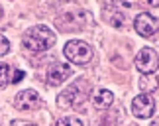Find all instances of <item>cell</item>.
<instances>
[{"label":"cell","instance_id":"6da1fadb","mask_svg":"<svg viewBox=\"0 0 159 126\" xmlns=\"http://www.w3.org/2000/svg\"><path fill=\"white\" fill-rule=\"evenodd\" d=\"M55 34L51 32L47 26H34L30 28L26 34H24V40L22 44L26 47L28 51L32 53H41L45 49H49V47L55 45Z\"/></svg>","mask_w":159,"mask_h":126},{"label":"cell","instance_id":"7a4b0ae2","mask_svg":"<svg viewBox=\"0 0 159 126\" xmlns=\"http://www.w3.org/2000/svg\"><path fill=\"white\" fill-rule=\"evenodd\" d=\"M65 57L69 59V61L77 63V65H89L90 61H93V47H90L87 41L83 40H71L67 41L65 45Z\"/></svg>","mask_w":159,"mask_h":126},{"label":"cell","instance_id":"3957f363","mask_svg":"<svg viewBox=\"0 0 159 126\" xmlns=\"http://www.w3.org/2000/svg\"><path fill=\"white\" fill-rule=\"evenodd\" d=\"M136 67L143 75L157 73V49H153V47H142L139 53L136 55Z\"/></svg>","mask_w":159,"mask_h":126},{"label":"cell","instance_id":"277c9868","mask_svg":"<svg viewBox=\"0 0 159 126\" xmlns=\"http://www.w3.org/2000/svg\"><path fill=\"white\" fill-rule=\"evenodd\" d=\"M132 112L138 118H149L155 112V99L149 93H139L132 103Z\"/></svg>","mask_w":159,"mask_h":126},{"label":"cell","instance_id":"5b68a950","mask_svg":"<svg viewBox=\"0 0 159 126\" xmlns=\"http://www.w3.org/2000/svg\"><path fill=\"white\" fill-rule=\"evenodd\" d=\"M136 32L142 35V38H155L157 35V18H153L148 12H142V14L136 16Z\"/></svg>","mask_w":159,"mask_h":126},{"label":"cell","instance_id":"8992f818","mask_svg":"<svg viewBox=\"0 0 159 126\" xmlns=\"http://www.w3.org/2000/svg\"><path fill=\"white\" fill-rule=\"evenodd\" d=\"M41 105V97L38 95V91L34 89H26V91H20L14 99V106L18 110H34Z\"/></svg>","mask_w":159,"mask_h":126},{"label":"cell","instance_id":"52a82bcc","mask_svg":"<svg viewBox=\"0 0 159 126\" xmlns=\"http://www.w3.org/2000/svg\"><path fill=\"white\" fill-rule=\"evenodd\" d=\"M69 77H71V65H67V63H53L47 69V81H49V85H61Z\"/></svg>","mask_w":159,"mask_h":126},{"label":"cell","instance_id":"ba28073f","mask_svg":"<svg viewBox=\"0 0 159 126\" xmlns=\"http://www.w3.org/2000/svg\"><path fill=\"white\" fill-rule=\"evenodd\" d=\"M112 100H114V95L108 91V89H98V91L94 93V97H93V103L96 109H100V110H104L108 109L110 105H112Z\"/></svg>","mask_w":159,"mask_h":126},{"label":"cell","instance_id":"9c48e42d","mask_svg":"<svg viewBox=\"0 0 159 126\" xmlns=\"http://www.w3.org/2000/svg\"><path fill=\"white\" fill-rule=\"evenodd\" d=\"M10 67L6 63H0V87H4V85H8L10 83Z\"/></svg>","mask_w":159,"mask_h":126},{"label":"cell","instance_id":"30bf717a","mask_svg":"<svg viewBox=\"0 0 159 126\" xmlns=\"http://www.w3.org/2000/svg\"><path fill=\"white\" fill-rule=\"evenodd\" d=\"M57 126H83V120L77 116H65L57 122Z\"/></svg>","mask_w":159,"mask_h":126},{"label":"cell","instance_id":"8fae6325","mask_svg":"<svg viewBox=\"0 0 159 126\" xmlns=\"http://www.w3.org/2000/svg\"><path fill=\"white\" fill-rule=\"evenodd\" d=\"M24 71L22 69H14V71H10V83H20L24 79Z\"/></svg>","mask_w":159,"mask_h":126},{"label":"cell","instance_id":"7c38bea8","mask_svg":"<svg viewBox=\"0 0 159 126\" xmlns=\"http://www.w3.org/2000/svg\"><path fill=\"white\" fill-rule=\"evenodd\" d=\"M8 51H10V41L4 35H0V55H6Z\"/></svg>","mask_w":159,"mask_h":126},{"label":"cell","instance_id":"4fadbf2b","mask_svg":"<svg viewBox=\"0 0 159 126\" xmlns=\"http://www.w3.org/2000/svg\"><path fill=\"white\" fill-rule=\"evenodd\" d=\"M151 126H159V122H157V118H155V122H153V124H151Z\"/></svg>","mask_w":159,"mask_h":126},{"label":"cell","instance_id":"5bb4252c","mask_svg":"<svg viewBox=\"0 0 159 126\" xmlns=\"http://www.w3.org/2000/svg\"><path fill=\"white\" fill-rule=\"evenodd\" d=\"M28 126H35V124H28Z\"/></svg>","mask_w":159,"mask_h":126}]
</instances>
